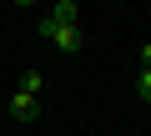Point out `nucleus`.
I'll list each match as a JSON object with an SVG mask.
<instances>
[{"mask_svg": "<svg viewBox=\"0 0 151 136\" xmlns=\"http://www.w3.org/2000/svg\"><path fill=\"white\" fill-rule=\"evenodd\" d=\"M35 30H40L55 50H81V25H60V20L40 15V20H35Z\"/></svg>", "mask_w": 151, "mask_h": 136, "instance_id": "obj_1", "label": "nucleus"}, {"mask_svg": "<svg viewBox=\"0 0 151 136\" xmlns=\"http://www.w3.org/2000/svg\"><path fill=\"white\" fill-rule=\"evenodd\" d=\"M45 15H50V20H60V25H76V20H81V5H76V0H60V5H50Z\"/></svg>", "mask_w": 151, "mask_h": 136, "instance_id": "obj_3", "label": "nucleus"}, {"mask_svg": "<svg viewBox=\"0 0 151 136\" xmlns=\"http://www.w3.org/2000/svg\"><path fill=\"white\" fill-rule=\"evenodd\" d=\"M136 91H141V101H151V71H141V81H136Z\"/></svg>", "mask_w": 151, "mask_h": 136, "instance_id": "obj_5", "label": "nucleus"}, {"mask_svg": "<svg viewBox=\"0 0 151 136\" xmlns=\"http://www.w3.org/2000/svg\"><path fill=\"white\" fill-rule=\"evenodd\" d=\"M10 116H15V121H35V96L15 91V96H10Z\"/></svg>", "mask_w": 151, "mask_h": 136, "instance_id": "obj_2", "label": "nucleus"}, {"mask_svg": "<svg viewBox=\"0 0 151 136\" xmlns=\"http://www.w3.org/2000/svg\"><path fill=\"white\" fill-rule=\"evenodd\" d=\"M20 91H25V96H40V91H45V76H40V71H25Z\"/></svg>", "mask_w": 151, "mask_h": 136, "instance_id": "obj_4", "label": "nucleus"}, {"mask_svg": "<svg viewBox=\"0 0 151 136\" xmlns=\"http://www.w3.org/2000/svg\"><path fill=\"white\" fill-rule=\"evenodd\" d=\"M141 71H151V40L141 45Z\"/></svg>", "mask_w": 151, "mask_h": 136, "instance_id": "obj_6", "label": "nucleus"}]
</instances>
